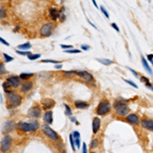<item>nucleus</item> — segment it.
<instances>
[{"label": "nucleus", "instance_id": "nucleus-1", "mask_svg": "<svg viewBox=\"0 0 153 153\" xmlns=\"http://www.w3.org/2000/svg\"><path fill=\"white\" fill-rule=\"evenodd\" d=\"M19 130L23 131L26 133H31V132H36L39 129L40 125L37 122H21L16 126Z\"/></svg>", "mask_w": 153, "mask_h": 153}, {"label": "nucleus", "instance_id": "nucleus-2", "mask_svg": "<svg viewBox=\"0 0 153 153\" xmlns=\"http://www.w3.org/2000/svg\"><path fill=\"white\" fill-rule=\"evenodd\" d=\"M113 108H114L117 114L120 115V117H127L128 113L130 112V108L127 105L125 101H120V100H115V102L113 103Z\"/></svg>", "mask_w": 153, "mask_h": 153}, {"label": "nucleus", "instance_id": "nucleus-3", "mask_svg": "<svg viewBox=\"0 0 153 153\" xmlns=\"http://www.w3.org/2000/svg\"><path fill=\"white\" fill-rule=\"evenodd\" d=\"M23 98L19 94H16V92H11L7 94V108H14L18 107L21 104Z\"/></svg>", "mask_w": 153, "mask_h": 153}, {"label": "nucleus", "instance_id": "nucleus-4", "mask_svg": "<svg viewBox=\"0 0 153 153\" xmlns=\"http://www.w3.org/2000/svg\"><path fill=\"white\" fill-rule=\"evenodd\" d=\"M111 110V105H110L109 101L106 100V99H103L101 100L99 102V104L96 107V113L98 115H106L107 113L110 112Z\"/></svg>", "mask_w": 153, "mask_h": 153}, {"label": "nucleus", "instance_id": "nucleus-5", "mask_svg": "<svg viewBox=\"0 0 153 153\" xmlns=\"http://www.w3.org/2000/svg\"><path fill=\"white\" fill-rule=\"evenodd\" d=\"M76 71V76H80L82 80L85 81L86 83L88 84H91V86H93V84H95V81H94V78H93V76L91 75L90 73H88V71Z\"/></svg>", "mask_w": 153, "mask_h": 153}, {"label": "nucleus", "instance_id": "nucleus-6", "mask_svg": "<svg viewBox=\"0 0 153 153\" xmlns=\"http://www.w3.org/2000/svg\"><path fill=\"white\" fill-rule=\"evenodd\" d=\"M54 28H55V25L53 23H47V24L43 25L40 29V36L41 37H50Z\"/></svg>", "mask_w": 153, "mask_h": 153}, {"label": "nucleus", "instance_id": "nucleus-7", "mask_svg": "<svg viewBox=\"0 0 153 153\" xmlns=\"http://www.w3.org/2000/svg\"><path fill=\"white\" fill-rule=\"evenodd\" d=\"M41 128H42V131L44 132V134L47 136V137L54 140V141H59V136L57 135V133L51 129L48 125H43Z\"/></svg>", "mask_w": 153, "mask_h": 153}, {"label": "nucleus", "instance_id": "nucleus-8", "mask_svg": "<svg viewBox=\"0 0 153 153\" xmlns=\"http://www.w3.org/2000/svg\"><path fill=\"white\" fill-rule=\"evenodd\" d=\"M11 137L9 135H5L1 140V151L2 152H7L10 149L11 146Z\"/></svg>", "mask_w": 153, "mask_h": 153}, {"label": "nucleus", "instance_id": "nucleus-9", "mask_svg": "<svg viewBox=\"0 0 153 153\" xmlns=\"http://www.w3.org/2000/svg\"><path fill=\"white\" fill-rule=\"evenodd\" d=\"M6 83L10 86V88H18L21 85V78L18 76H9L6 79Z\"/></svg>", "mask_w": 153, "mask_h": 153}, {"label": "nucleus", "instance_id": "nucleus-10", "mask_svg": "<svg viewBox=\"0 0 153 153\" xmlns=\"http://www.w3.org/2000/svg\"><path fill=\"white\" fill-rule=\"evenodd\" d=\"M41 112H42V110H41L40 106H38V105L32 106V107L28 110L29 117H31L33 118H39L41 117Z\"/></svg>", "mask_w": 153, "mask_h": 153}, {"label": "nucleus", "instance_id": "nucleus-11", "mask_svg": "<svg viewBox=\"0 0 153 153\" xmlns=\"http://www.w3.org/2000/svg\"><path fill=\"white\" fill-rule=\"evenodd\" d=\"M14 124L13 122H11V120H6L5 123L3 124V128H2V132L4 133V134H7V133H9L10 131H12V129L14 128Z\"/></svg>", "mask_w": 153, "mask_h": 153}, {"label": "nucleus", "instance_id": "nucleus-12", "mask_svg": "<svg viewBox=\"0 0 153 153\" xmlns=\"http://www.w3.org/2000/svg\"><path fill=\"white\" fill-rule=\"evenodd\" d=\"M126 120H127V122L131 125H138L139 124V117H138V115L135 114V113L128 114L127 117H126Z\"/></svg>", "mask_w": 153, "mask_h": 153}, {"label": "nucleus", "instance_id": "nucleus-13", "mask_svg": "<svg viewBox=\"0 0 153 153\" xmlns=\"http://www.w3.org/2000/svg\"><path fill=\"white\" fill-rule=\"evenodd\" d=\"M54 105H55V101L52 99H44L42 101V108H43L44 110L50 109Z\"/></svg>", "mask_w": 153, "mask_h": 153}, {"label": "nucleus", "instance_id": "nucleus-14", "mask_svg": "<svg viewBox=\"0 0 153 153\" xmlns=\"http://www.w3.org/2000/svg\"><path fill=\"white\" fill-rule=\"evenodd\" d=\"M141 125L143 128L145 129L152 131L153 132V120H148V118H144V120H141Z\"/></svg>", "mask_w": 153, "mask_h": 153}, {"label": "nucleus", "instance_id": "nucleus-15", "mask_svg": "<svg viewBox=\"0 0 153 153\" xmlns=\"http://www.w3.org/2000/svg\"><path fill=\"white\" fill-rule=\"evenodd\" d=\"M33 86H34V83L32 82V81H28V82L24 83L23 85L21 86V91L23 93H28L29 91L32 90Z\"/></svg>", "mask_w": 153, "mask_h": 153}, {"label": "nucleus", "instance_id": "nucleus-16", "mask_svg": "<svg viewBox=\"0 0 153 153\" xmlns=\"http://www.w3.org/2000/svg\"><path fill=\"white\" fill-rule=\"evenodd\" d=\"M100 124H101V122H100L99 117H96L93 118L92 130H93V133H94V134H97V133H98V131H99V129H100Z\"/></svg>", "mask_w": 153, "mask_h": 153}, {"label": "nucleus", "instance_id": "nucleus-17", "mask_svg": "<svg viewBox=\"0 0 153 153\" xmlns=\"http://www.w3.org/2000/svg\"><path fill=\"white\" fill-rule=\"evenodd\" d=\"M44 122L46 123L47 125H51L53 123V113L51 110H48L44 113V117H43Z\"/></svg>", "mask_w": 153, "mask_h": 153}, {"label": "nucleus", "instance_id": "nucleus-18", "mask_svg": "<svg viewBox=\"0 0 153 153\" xmlns=\"http://www.w3.org/2000/svg\"><path fill=\"white\" fill-rule=\"evenodd\" d=\"M59 16H60V10H57L54 7L49 9V16H50V19L52 21H56L59 18Z\"/></svg>", "mask_w": 153, "mask_h": 153}, {"label": "nucleus", "instance_id": "nucleus-19", "mask_svg": "<svg viewBox=\"0 0 153 153\" xmlns=\"http://www.w3.org/2000/svg\"><path fill=\"white\" fill-rule=\"evenodd\" d=\"M75 106L79 109H85V108L89 107V104L85 101H81V100H76L75 101Z\"/></svg>", "mask_w": 153, "mask_h": 153}, {"label": "nucleus", "instance_id": "nucleus-20", "mask_svg": "<svg viewBox=\"0 0 153 153\" xmlns=\"http://www.w3.org/2000/svg\"><path fill=\"white\" fill-rule=\"evenodd\" d=\"M142 65L145 68V70L147 71V73H149V75H151L153 76V71L151 70V68L149 66V65H148V62H147V60H146V58H144V57H142Z\"/></svg>", "mask_w": 153, "mask_h": 153}, {"label": "nucleus", "instance_id": "nucleus-21", "mask_svg": "<svg viewBox=\"0 0 153 153\" xmlns=\"http://www.w3.org/2000/svg\"><path fill=\"white\" fill-rule=\"evenodd\" d=\"M96 60H97L98 62L104 65H110L113 63L112 60H110V59H106V58H96Z\"/></svg>", "mask_w": 153, "mask_h": 153}, {"label": "nucleus", "instance_id": "nucleus-22", "mask_svg": "<svg viewBox=\"0 0 153 153\" xmlns=\"http://www.w3.org/2000/svg\"><path fill=\"white\" fill-rule=\"evenodd\" d=\"M31 47H32V45L28 42V43H25V44H22V45H19L18 49H19V50H29Z\"/></svg>", "mask_w": 153, "mask_h": 153}, {"label": "nucleus", "instance_id": "nucleus-23", "mask_svg": "<svg viewBox=\"0 0 153 153\" xmlns=\"http://www.w3.org/2000/svg\"><path fill=\"white\" fill-rule=\"evenodd\" d=\"M34 76V74H32V73H23V74H21L19 75V78H21V80H28V79L30 78H32V76Z\"/></svg>", "mask_w": 153, "mask_h": 153}, {"label": "nucleus", "instance_id": "nucleus-24", "mask_svg": "<svg viewBox=\"0 0 153 153\" xmlns=\"http://www.w3.org/2000/svg\"><path fill=\"white\" fill-rule=\"evenodd\" d=\"M70 143L71 145V149H73V151H76V144H75V138H74L73 134L70 135Z\"/></svg>", "mask_w": 153, "mask_h": 153}, {"label": "nucleus", "instance_id": "nucleus-25", "mask_svg": "<svg viewBox=\"0 0 153 153\" xmlns=\"http://www.w3.org/2000/svg\"><path fill=\"white\" fill-rule=\"evenodd\" d=\"M16 52L18 54H21V55H27V56H29L30 54H32L29 50H19V49L16 51Z\"/></svg>", "mask_w": 153, "mask_h": 153}, {"label": "nucleus", "instance_id": "nucleus-26", "mask_svg": "<svg viewBox=\"0 0 153 153\" xmlns=\"http://www.w3.org/2000/svg\"><path fill=\"white\" fill-rule=\"evenodd\" d=\"M63 74H65V76L66 78H71V76H73L74 75H76V71H63Z\"/></svg>", "mask_w": 153, "mask_h": 153}, {"label": "nucleus", "instance_id": "nucleus-27", "mask_svg": "<svg viewBox=\"0 0 153 153\" xmlns=\"http://www.w3.org/2000/svg\"><path fill=\"white\" fill-rule=\"evenodd\" d=\"M41 62H44V63H54V65H58L59 61L52 60V59H44V60H41Z\"/></svg>", "mask_w": 153, "mask_h": 153}, {"label": "nucleus", "instance_id": "nucleus-28", "mask_svg": "<svg viewBox=\"0 0 153 153\" xmlns=\"http://www.w3.org/2000/svg\"><path fill=\"white\" fill-rule=\"evenodd\" d=\"M3 57H4L5 62H10L11 60H13V57H12V56H9L8 54H6V53H3Z\"/></svg>", "mask_w": 153, "mask_h": 153}, {"label": "nucleus", "instance_id": "nucleus-29", "mask_svg": "<svg viewBox=\"0 0 153 153\" xmlns=\"http://www.w3.org/2000/svg\"><path fill=\"white\" fill-rule=\"evenodd\" d=\"M28 57H29V60H35V59H38L40 57V54H30Z\"/></svg>", "mask_w": 153, "mask_h": 153}, {"label": "nucleus", "instance_id": "nucleus-30", "mask_svg": "<svg viewBox=\"0 0 153 153\" xmlns=\"http://www.w3.org/2000/svg\"><path fill=\"white\" fill-rule=\"evenodd\" d=\"M65 115H68V117H71V107L68 104H65Z\"/></svg>", "mask_w": 153, "mask_h": 153}, {"label": "nucleus", "instance_id": "nucleus-31", "mask_svg": "<svg viewBox=\"0 0 153 153\" xmlns=\"http://www.w3.org/2000/svg\"><path fill=\"white\" fill-rule=\"evenodd\" d=\"M65 53H80L81 50H79V49H68V50H65Z\"/></svg>", "mask_w": 153, "mask_h": 153}, {"label": "nucleus", "instance_id": "nucleus-32", "mask_svg": "<svg viewBox=\"0 0 153 153\" xmlns=\"http://www.w3.org/2000/svg\"><path fill=\"white\" fill-rule=\"evenodd\" d=\"M97 145H98V139L92 140V142H91V145H90L91 149H94L95 147H97Z\"/></svg>", "mask_w": 153, "mask_h": 153}, {"label": "nucleus", "instance_id": "nucleus-33", "mask_svg": "<svg viewBox=\"0 0 153 153\" xmlns=\"http://www.w3.org/2000/svg\"><path fill=\"white\" fill-rule=\"evenodd\" d=\"M5 16H6L5 9L1 6V8H0V18H1V19H3L4 18H5Z\"/></svg>", "mask_w": 153, "mask_h": 153}, {"label": "nucleus", "instance_id": "nucleus-34", "mask_svg": "<svg viewBox=\"0 0 153 153\" xmlns=\"http://www.w3.org/2000/svg\"><path fill=\"white\" fill-rule=\"evenodd\" d=\"M100 10L102 11V13L104 14V16H106L107 19H109V14H108V12H107V10L105 9V7L104 6H100Z\"/></svg>", "mask_w": 153, "mask_h": 153}, {"label": "nucleus", "instance_id": "nucleus-35", "mask_svg": "<svg viewBox=\"0 0 153 153\" xmlns=\"http://www.w3.org/2000/svg\"><path fill=\"white\" fill-rule=\"evenodd\" d=\"M75 144H76V147L78 148V149H80V147H81V139H80V137L75 138Z\"/></svg>", "mask_w": 153, "mask_h": 153}, {"label": "nucleus", "instance_id": "nucleus-36", "mask_svg": "<svg viewBox=\"0 0 153 153\" xmlns=\"http://www.w3.org/2000/svg\"><path fill=\"white\" fill-rule=\"evenodd\" d=\"M124 81H125V82L127 83V84H130V85L132 86V87H135L136 89L138 88V86L136 85V84H135L134 82H132V81H130V80H127V79H124Z\"/></svg>", "mask_w": 153, "mask_h": 153}, {"label": "nucleus", "instance_id": "nucleus-37", "mask_svg": "<svg viewBox=\"0 0 153 153\" xmlns=\"http://www.w3.org/2000/svg\"><path fill=\"white\" fill-rule=\"evenodd\" d=\"M0 74H1V75L5 74V68H4V65L2 62L0 63Z\"/></svg>", "mask_w": 153, "mask_h": 153}, {"label": "nucleus", "instance_id": "nucleus-38", "mask_svg": "<svg viewBox=\"0 0 153 153\" xmlns=\"http://www.w3.org/2000/svg\"><path fill=\"white\" fill-rule=\"evenodd\" d=\"M128 70H129V71H131V73H132L133 75H134V76H136V78H140V76H139V74H138L137 71H135L134 70H133V68H128Z\"/></svg>", "mask_w": 153, "mask_h": 153}, {"label": "nucleus", "instance_id": "nucleus-39", "mask_svg": "<svg viewBox=\"0 0 153 153\" xmlns=\"http://www.w3.org/2000/svg\"><path fill=\"white\" fill-rule=\"evenodd\" d=\"M60 47L62 49H65V50H68V49H73V46H71V45H65V44H61Z\"/></svg>", "mask_w": 153, "mask_h": 153}, {"label": "nucleus", "instance_id": "nucleus-40", "mask_svg": "<svg viewBox=\"0 0 153 153\" xmlns=\"http://www.w3.org/2000/svg\"><path fill=\"white\" fill-rule=\"evenodd\" d=\"M147 58H148V60H149V62H151V65L153 66V54H148Z\"/></svg>", "mask_w": 153, "mask_h": 153}, {"label": "nucleus", "instance_id": "nucleus-41", "mask_svg": "<svg viewBox=\"0 0 153 153\" xmlns=\"http://www.w3.org/2000/svg\"><path fill=\"white\" fill-rule=\"evenodd\" d=\"M145 85H146V87H147V88H149L150 90H151L152 92H153V86H152V84L149 82V81H148V82L145 83Z\"/></svg>", "mask_w": 153, "mask_h": 153}, {"label": "nucleus", "instance_id": "nucleus-42", "mask_svg": "<svg viewBox=\"0 0 153 153\" xmlns=\"http://www.w3.org/2000/svg\"><path fill=\"white\" fill-rule=\"evenodd\" d=\"M82 153H88V151H87V145H86V143H83V146H82Z\"/></svg>", "mask_w": 153, "mask_h": 153}, {"label": "nucleus", "instance_id": "nucleus-43", "mask_svg": "<svg viewBox=\"0 0 153 153\" xmlns=\"http://www.w3.org/2000/svg\"><path fill=\"white\" fill-rule=\"evenodd\" d=\"M140 81H141L142 83H146V82H148V79L146 78V76H140Z\"/></svg>", "mask_w": 153, "mask_h": 153}, {"label": "nucleus", "instance_id": "nucleus-44", "mask_svg": "<svg viewBox=\"0 0 153 153\" xmlns=\"http://www.w3.org/2000/svg\"><path fill=\"white\" fill-rule=\"evenodd\" d=\"M0 42H1L2 44H4L5 46H9V44H8V42H6L5 40H4L3 38H0Z\"/></svg>", "mask_w": 153, "mask_h": 153}, {"label": "nucleus", "instance_id": "nucleus-45", "mask_svg": "<svg viewBox=\"0 0 153 153\" xmlns=\"http://www.w3.org/2000/svg\"><path fill=\"white\" fill-rule=\"evenodd\" d=\"M111 27H112V28L114 29V30H115V31H117V32H120V29H118V27L117 26V24L112 23V24H111Z\"/></svg>", "mask_w": 153, "mask_h": 153}, {"label": "nucleus", "instance_id": "nucleus-46", "mask_svg": "<svg viewBox=\"0 0 153 153\" xmlns=\"http://www.w3.org/2000/svg\"><path fill=\"white\" fill-rule=\"evenodd\" d=\"M73 136H74V138H78V137H80V133H79L78 131H75V132H73Z\"/></svg>", "mask_w": 153, "mask_h": 153}, {"label": "nucleus", "instance_id": "nucleus-47", "mask_svg": "<svg viewBox=\"0 0 153 153\" xmlns=\"http://www.w3.org/2000/svg\"><path fill=\"white\" fill-rule=\"evenodd\" d=\"M81 48H82V50H86V51H87V50H89V49H90V47H89L88 45H84V44H83L82 46H81Z\"/></svg>", "mask_w": 153, "mask_h": 153}, {"label": "nucleus", "instance_id": "nucleus-48", "mask_svg": "<svg viewBox=\"0 0 153 153\" xmlns=\"http://www.w3.org/2000/svg\"><path fill=\"white\" fill-rule=\"evenodd\" d=\"M54 68H55L56 70H61V68H62V65H61V63H58V65H55Z\"/></svg>", "mask_w": 153, "mask_h": 153}, {"label": "nucleus", "instance_id": "nucleus-49", "mask_svg": "<svg viewBox=\"0 0 153 153\" xmlns=\"http://www.w3.org/2000/svg\"><path fill=\"white\" fill-rule=\"evenodd\" d=\"M71 122H74V123H76V125H79V124H80V123H79L78 120H76V118L74 117H71Z\"/></svg>", "mask_w": 153, "mask_h": 153}, {"label": "nucleus", "instance_id": "nucleus-50", "mask_svg": "<svg viewBox=\"0 0 153 153\" xmlns=\"http://www.w3.org/2000/svg\"><path fill=\"white\" fill-rule=\"evenodd\" d=\"M92 2H93V4H94V6H95V7H98L97 3H96V0H92Z\"/></svg>", "mask_w": 153, "mask_h": 153}, {"label": "nucleus", "instance_id": "nucleus-51", "mask_svg": "<svg viewBox=\"0 0 153 153\" xmlns=\"http://www.w3.org/2000/svg\"><path fill=\"white\" fill-rule=\"evenodd\" d=\"M62 153H66V152H65V151H63V152H62Z\"/></svg>", "mask_w": 153, "mask_h": 153}, {"label": "nucleus", "instance_id": "nucleus-52", "mask_svg": "<svg viewBox=\"0 0 153 153\" xmlns=\"http://www.w3.org/2000/svg\"><path fill=\"white\" fill-rule=\"evenodd\" d=\"M92 153H94V152H92Z\"/></svg>", "mask_w": 153, "mask_h": 153}]
</instances>
